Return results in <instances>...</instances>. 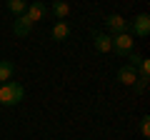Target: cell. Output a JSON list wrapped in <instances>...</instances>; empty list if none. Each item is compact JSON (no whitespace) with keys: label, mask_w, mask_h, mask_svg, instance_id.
Masks as SVG:
<instances>
[{"label":"cell","mask_w":150,"mask_h":140,"mask_svg":"<svg viewBox=\"0 0 150 140\" xmlns=\"http://www.w3.org/2000/svg\"><path fill=\"white\" fill-rule=\"evenodd\" d=\"M23 98H25V88L20 83L10 80V83H3L0 85V105H5V108H15L20 105Z\"/></svg>","instance_id":"6da1fadb"},{"label":"cell","mask_w":150,"mask_h":140,"mask_svg":"<svg viewBox=\"0 0 150 140\" xmlns=\"http://www.w3.org/2000/svg\"><path fill=\"white\" fill-rule=\"evenodd\" d=\"M135 48V38L130 33H120V35H112V50L120 55V58H128Z\"/></svg>","instance_id":"7a4b0ae2"},{"label":"cell","mask_w":150,"mask_h":140,"mask_svg":"<svg viewBox=\"0 0 150 140\" xmlns=\"http://www.w3.org/2000/svg\"><path fill=\"white\" fill-rule=\"evenodd\" d=\"M128 33L130 35H138V38H148L150 35V15H145V13H140V15H135V20L128 25Z\"/></svg>","instance_id":"3957f363"},{"label":"cell","mask_w":150,"mask_h":140,"mask_svg":"<svg viewBox=\"0 0 150 140\" xmlns=\"http://www.w3.org/2000/svg\"><path fill=\"white\" fill-rule=\"evenodd\" d=\"M105 28L110 30V38H112V35L128 33V20H125L123 15H108L105 18Z\"/></svg>","instance_id":"277c9868"},{"label":"cell","mask_w":150,"mask_h":140,"mask_svg":"<svg viewBox=\"0 0 150 140\" xmlns=\"http://www.w3.org/2000/svg\"><path fill=\"white\" fill-rule=\"evenodd\" d=\"M93 45H95L98 53H110L112 50V38L105 35V33H95L93 30Z\"/></svg>","instance_id":"5b68a950"},{"label":"cell","mask_w":150,"mask_h":140,"mask_svg":"<svg viewBox=\"0 0 150 140\" xmlns=\"http://www.w3.org/2000/svg\"><path fill=\"white\" fill-rule=\"evenodd\" d=\"M30 28H33V23L28 20L25 15L15 18V23H13V33H15L18 38H28V35H30Z\"/></svg>","instance_id":"8992f818"},{"label":"cell","mask_w":150,"mask_h":140,"mask_svg":"<svg viewBox=\"0 0 150 140\" xmlns=\"http://www.w3.org/2000/svg\"><path fill=\"white\" fill-rule=\"evenodd\" d=\"M45 13H48V8H45L43 3H33V5H28L25 18L30 23H38V20H43V18H45Z\"/></svg>","instance_id":"52a82bcc"},{"label":"cell","mask_w":150,"mask_h":140,"mask_svg":"<svg viewBox=\"0 0 150 140\" xmlns=\"http://www.w3.org/2000/svg\"><path fill=\"white\" fill-rule=\"evenodd\" d=\"M15 78V63L13 60H0V85L10 83Z\"/></svg>","instance_id":"ba28073f"},{"label":"cell","mask_w":150,"mask_h":140,"mask_svg":"<svg viewBox=\"0 0 150 140\" xmlns=\"http://www.w3.org/2000/svg\"><path fill=\"white\" fill-rule=\"evenodd\" d=\"M118 80L123 83V85H135V80H138V73H135V68L123 65V68L118 70Z\"/></svg>","instance_id":"9c48e42d"},{"label":"cell","mask_w":150,"mask_h":140,"mask_svg":"<svg viewBox=\"0 0 150 140\" xmlns=\"http://www.w3.org/2000/svg\"><path fill=\"white\" fill-rule=\"evenodd\" d=\"M50 35H53V40H68V38H70V28H68V23H65V20L55 23L53 30H50Z\"/></svg>","instance_id":"30bf717a"},{"label":"cell","mask_w":150,"mask_h":140,"mask_svg":"<svg viewBox=\"0 0 150 140\" xmlns=\"http://www.w3.org/2000/svg\"><path fill=\"white\" fill-rule=\"evenodd\" d=\"M50 10H53V15L58 18V20H65V18L70 15V5L63 3V0H55L53 5H50Z\"/></svg>","instance_id":"8fae6325"},{"label":"cell","mask_w":150,"mask_h":140,"mask_svg":"<svg viewBox=\"0 0 150 140\" xmlns=\"http://www.w3.org/2000/svg\"><path fill=\"white\" fill-rule=\"evenodd\" d=\"M5 8H8V13H13V15H25V10H28V3H23V0H8L5 3Z\"/></svg>","instance_id":"7c38bea8"},{"label":"cell","mask_w":150,"mask_h":140,"mask_svg":"<svg viewBox=\"0 0 150 140\" xmlns=\"http://www.w3.org/2000/svg\"><path fill=\"white\" fill-rule=\"evenodd\" d=\"M138 70H140L138 78H145V80H148V78H150V60L143 58V60H140V65H138Z\"/></svg>","instance_id":"4fadbf2b"},{"label":"cell","mask_w":150,"mask_h":140,"mask_svg":"<svg viewBox=\"0 0 150 140\" xmlns=\"http://www.w3.org/2000/svg\"><path fill=\"white\" fill-rule=\"evenodd\" d=\"M140 135H143L145 140L150 138V118H148V115H145V118L140 120Z\"/></svg>","instance_id":"5bb4252c"},{"label":"cell","mask_w":150,"mask_h":140,"mask_svg":"<svg viewBox=\"0 0 150 140\" xmlns=\"http://www.w3.org/2000/svg\"><path fill=\"white\" fill-rule=\"evenodd\" d=\"M128 60H130V68H138V65H140V60H143V55L130 53V55H128Z\"/></svg>","instance_id":"9a60e30c"},{"label":"cell","mask_w":150,"mask_h":140,"mask_svg":"<svg viewBox=\"0 0 150 140\" xmlns=\"http://www.w3.org/2000/svg\"><path fill=\"white\" fill-rule=\"evenodd\" d=\"M145 88H148V80L145 78H138L135 80V93H145Z\"/></svg>","instance_id":"2e32d148"}]
</instances>
